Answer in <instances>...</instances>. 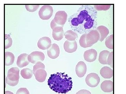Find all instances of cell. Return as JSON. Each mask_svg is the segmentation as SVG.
Listing matches in <instances>:
<instances>
[{
	"instance_id": "cell-16",
	"label": "cell",
	"mask_w": 126,
	"mask_h": 94,
	"mask_svg": "<svg viewBox=\"0 0 126 94\" xmlns=\"http://www.w3.org/2000/svg\"><path fill=\"white\" fill-rule=\"evenodd\" d=\"M28 54L23 53L18 57L16 64L19 67H25L29 64L30 62L28 60Z\"/></svg>"
},
{
	"instance_id": "cell-28",
	"label": "cell",
	"mask_w": 126,
	"mask_h": 94,
	"mask_svg": "<svg viewBox=\"0 0 126 94\" xmlns=\"http://www.w3.org/2000/svg\"><path fill=\"white\" fill-rule=\"evenodd\" d=\"M25 6L27 11L33 12L38 10L39 5H25Z\"/></svg>"
},
{
	"instance_id": "cell-4",
	"label": "cell",
	"mask_w": 126,
	"mask_h": 94,
	"mask_svg": "<svg viewBox=\"0 0 126 94\" xmlns=\"http://www.w3.org/2000/svg\"><path fill=\"white\" fill-rule=\"evenodd\" d=\"M53 8L49 5H44L39 12L40 18L43 20H48L53 15Z\"/></svg>"
},
{
	"instance_id": "cell-2",
	"label": "cell",
	"mask_w": 126,
	"mask_h": 94,
	"mask_svg": "<svg viewBox=\"0 0 126 94\" xmlns=\"http://www.w3.org/2000/svg\"><path fill=\"white\" fill-rule=\"evenodd\" d=\"M72 78L65 73L57 72L52 74L48 80L50 88L59 94H65L73 87Z\"/></svg>"
},
{
	"instance_id": "cell-10",
	"label": "cell",
	"mask_w": 126,
	"mask_h": 94,
	"mask_svg": "<svg viewBox=\"0 0 126 94\" xmlns=\"http://www.w3.org/2000/svg\"><path fill=\"white\" fill-rule=\"evenodd\" d=\"M52 42L50 39L47 37H44L39 40L38 46L39 48L42 50L48 49L51 46Z\"/></svg>"
},
{
	"instance_id": "cell-33",
	"label": "cell",
	"mask_w": 126,
	"mask_h": 94,
	"mask_svg": "<svg viewBox=\"0 0 126 94\" xmlns=\"http://www.w3.org/2000/svg\"><path fill=\"white\" fill-rule=\"evenodd\" d=\"M57 26H60L59 25H58L56 24V23H55V21L54 20H52V22H51V24H50V27H51V28L53 29L55 27H57Z\"/></svg>"
},
{
	"instance_id": "cell-17",
	"label": "cell",
	"mask_w": 126,
	"mask_h": 94,
	"mask_svg": "<svg viewBox=\"0 0 126 94\" xmlns=\"http://www.w3.org/2000/svg\"><path fill=\"white\" fill-rule=\"evenodd\" d=\"M102 90L105 92H111L113 91V82L111 81H105L101 85Z\"/></svg>"
},
{
	"instance_id": "cell-29",
	"label": "cell",
	"mask_w": 126,
	"mask_h": 94,
	"mask_svg": "<svg viewBox=\"0 0 126 94\" xmlns=\"http://www.w3.org/2000/svg\"><path fill=\"white\" fill-rule=\"evenodd\" d=\"M108 65H110L111 67H113V52H111L109 55L107 59Z\"/></svg>"
},
{
	"instance_id": "cell-7",
	"label": "cell",
	"mask_w": 126,
	"mask_h": 94,
	"mask_svg": "<svg viewBox=\"0 0 126 94\" xmlns=\"http://www.w3.org/2000/svg\"><path fill=\"white\" fill-rule=\"evenodd\" d=\"M45 56L41 52L34 51L28 55V60L30 62L35 64L38 62L43 61L44 60Z\"/></svg>"
},
{
	"instance_id": "cell-15",
	"label": "cell",
	"mask_w": 126,
	"mask_h": 94,
	"mask_svg": "<svg viewBox=\"0 0 126 94\" xmlns=\"http://www.w3.org/2000/svg\"><path fill=\"white\" fill-rule=\"evenodd\" d=\"M52 29V36L54 40L60 41L63 39L64 34L63 27L61 26H57Z\"/></svg>"
},
{
	"instance_id": "cell-30",
	"label": "cell",
	"mask_w": 126,
	"mask_h": 94,
	"mask_svg": "<svg viewBox=\"0 0 126 94\" xmlns=\"http://www.w3.org/2000/svg\"><path fill=\"white\" fill-rule=\"evenodd\" d=\"M18 82H19V80L16 81H12L9 80L7 78V77L6 78V83L10 86H16V85L18 84Z\"/></svg>"
},
{
	"instance_id": "cell-8",
	"label": "cell",
	"mask_w": 126,
	"mask_h": 94,
	"mask_svg": "<svg viewBox=\"0 0 126 94\" xmlns=\"http://www.w3.org/2000/svg\"><path fill=\"white\" fill-rule=\"evenodd\" d=\"M67 14L64 11H58L55 14L54 20L56 24L63 27L67 20Z\"/></svg>"
},
{
	"instance_id": "cell-22",
	"label": "cell",
	"mask_w": 126,
	"mask_h": 94,
	"mask_svg": "<svg viewBox=\"0 0 126 94\" xmlns=\"http://www.w3.org/2000/svg\"><path fill=\"white\" fill-rule=\"evenodd\" d=\"M64 35L65 38L69 41H75L78 37L77 33L72 30H69L65 32Z\"/></svg>"
},
{
	"instance_id": "cell-3",
	"label": "cell",
	"mask_w": 126,
	"mask_h": 94,
	"mask_svg": "<svg viewBox=\"0 0 126 94\" xmlns=\"http://www.w3.org/2000/svg\"><path fill=\"white\" fill-rule=\"evenodd\" d=\"M45 66L41 62H36L34 66L33 74L34 75L36 80L39 82H43L45 81L47 73L44 70Z\"/></svg>"
},
{
	"instance_id": "cell-5",
	"label": "cell",
	"mask_w": 126,
	"mask_h": 94,
	"mask_svg": "<svg viewBox=\"0 0 126 94\" xmlns=\"http://www.w3.org/2000/svg\"><path fill=\"white\" fill-rule=\"evenodd\" d=\"M100 38V35L96 30H93L86 34V40L88 45L91 47L96 43Z\"/></svg>"
},
{
	"instance_id": "cell-1",
	"label": "cell",
	"mask_w": 126,
	"mask_h": 94,
	"mask_svg": "<svg viewBox=\"0 0 126 94\" xmlns=\"http://www.w3.org/2000/svg\"><path fill=\"white\" fill-rule=\"evenodd\" d=\"M72 29L80 34H86L94 30L97 25V12L89 5L81 6L69 19Z\"/></svg>"
},
{
	"instance_id": "cell-12",
	"label": "cell",
	"mask_w": 126,
	"mask_h": 94,
	"mask_svg": "<svg viewBox=\"0 0 126 94\" xmlns=\"http://www.w3.org/2000/svg\"><path fill=\"white\" fill-rule=\"evenodd\" d=\"M87 67L86 64L83 61H79L76 67V74L80 78L83 77L87 72Z\"/></svg>"
},
{
	"instance_id": "cell-11",
	"label": "cell",
	"mask_w": 126,
	"mask_h": 94,
	"mask_svg": "<svg viewBox=\"0 0 126 94\" xmlns=\"http://www.w3.org/2000/svg\"><path fill=\"white\" fill-rule=\"evenodd\" d=\"M97 54V52L95 49H89L84 52V57L85 60L88 62H93L96 59Z\"/></svg>"
},
{
	"instance_id": "cell-14",
	"label": "cell",
	"mask_w": 126,
	"mask_h": 94,
	"mask_svg": "<svg viewBox=\"0 0 126 94\" xmlns=\"http://www.w3.org/2000/svg\"><path fill=\"white\" fill-rule=\"evenodd\" d=\"M78 45L76 41H70L66 40L64 44V50L69 53H72L77 51Z\"/></svg>"
},
{
	"instance_id": "cell-26",
	"label": "cell",
	"mask_w": 126,
	"mask_h": 94,
	"mask_svg": "<svg viewBox=\"0 0 126 94\" xmlns=\"http://www.w3.org/2000/svg\"><path fill=\"white\" fill-rule=\"evenodd\" d=\"M12 44V40L10 36L9 35H5V48L7 49L11 47Z\"/></svg>"
},
{
	"instance_id": "cell-32",
	"label": "cell",
	"mask_w": 126,
	"mask_h": 94,
	"mask_svg": "<svg viewBox=\"0 0 126 94\" xmlns=\"http://www.w3.org/2000/svg\"><path fill=\"white\" fill-rule=\"evenodd\" d=\"M76 94H91V93L87 90H81L77 92Z\"/></svg>"
},
{
	"instance_id": "cell-13",
	"label": "cell",
	"mask_w": 126,
	"mask_h": 94,
	"mask_svg": "<svg viewBox=\"0 0 126 94\" xmlns=\"http://www.w3.org/2000/svg\"><path fill=\"white\" fill-rule=\"evenodd\" d=\"M19 70L17 67H12L8 71L7 78L12 81H16L19 79Z\"/></svg>"
},
{
	"instance_id": "cell-27",
	"label": "cell",
	"mask_w": 126,
	"mask_h": 94,
	"mask_svg": "<svg viewBox=\"0 0 126 94\" xmlns=\"http://www.w3.org/2000/svg\"><path fill=\"white\" fill-rule=\"evenodd\" d=\"M111 5H95L94 8L96 11H107L110 9Z\"/></svg>"
},
{
	"instance_id": "cell-19",
	"label": "cell",
	"mask_w": 126,
	"mask_h": 94,
	"mask_svg": "<svg viewBox=\"0 0 126 94\" xmlns=\"http://www.w3.org/2000/svg\"><path fill=\"white\" fill-rule=\"evenodd\" d=\"M100 74L103 78L109 79L113 76V71L108 67H104L100 70Z\"/></svg>"
},
{
	"instance_id": "cell-9",
	"label": "cell",
	"mask_w": 126,
	"mask_h": 94,
	"mask_svg": "<svg viewBox=\"0 0 126 94\" xmlns=\"http://www.w3.org/2000/svg\"><path fill=\"white\" fill-rule=\"evenodd\" d=\"M60 52L58 45L55 43L52 44L47 50V54L52 59H55L59 57Z\"/></svg>"
},
{
	"instance_id": "cell-20",
	"label": "cell",
	"mask_w": 126,
	"mask_h": 94,
	"mask_svg": "<svg viewBox=\"0 0 126 94\" xmlns=\"http://www.w3.org/2000/svg\"><path fill=\"white\" fill-rule=\"evenodd\" d=\"M15 60L14 54L10 52H6L5 53V65L6 66L12 65Z\"/></svg>"
},
{
	"instance_id": "cell-25",
	"label": "cell",
	"mask_w": 126,
	"mask_h": 94,
	"mask_svg": "<svg viewBox=\"0 0 126 94\" xmlns=\"http://www.w3.org/2000/svg\"><path fill=\"white\" fill-rule=\"evenodd\" d=\"M86 34H84L81 36L79 39V43L80 46L83 48L88 47H91L90 45H88L87 42L86 40Z\"/></svg>"
},
{
	"instance_id": "cell-23",
	"label": "cell",
	"mask_w": 126,
	"mask_h": 94,
	"mask_svg": "<svg viewBox=\"0 0 126 94\" xmlns=\"http://www.w3.org/2000/svg\"><path fill=\"white\" fill-rule=\"evenodd\" d=\"M21 76L25 79H30L33 76V71L29 68H25L21 71Z\"/></svg>"
},
{
	"instance_id": "cell-6",
	"label": "cell",
	"mask_w": 126,
	"mask_h": 94,
	"mask_svg": "<svg viewBox=\"0 0 126 94\" xmlns=\"http://www.w3.org/2000/svg\"><path fill=\"white\" fill-rule=\"evenodd\" d=\"M100 79L99 76L94 73L89 74L86 77V84L90 87H96L99 84Z\"/></svg>"
},
{
	"instance_id": "cell-18",
	"label": "cell",
	"mask_w": 126,
	"mask_h": 94,
	"mask_svg": "<svg viewBox=\"0 0 126 94\" xmlns=\"http://www.w3.org/2000/svg\"><path fill=\"white\" fill-rule=\"evenodd\" d=\"M95 30H97L99 34L100 38L99 40L100 42H102L109 33L108 29L103 25L99 26Z\"/></svg>"
},
{
	"instance_id": "cell-24",
	"label": "cell",
	"mask_w": 126,
	"mask_h": 94,
	"mask_svg": "<svg viewBox=\"0 0 126 94\" xmlns=\"http://www.w3.org/2000/svg\"><path fill=\"white\" fill-rule=\"evenodd\" d=\"M105 44L106 47L110 49H113V35H110L106 38Z\"/></svg>"
},
{
	"instance_id": "cell-31",
	"label": "cell",
	"mask_w": 126,
	"mask_h": 94,
	"mask_svg": "<svg viewBox=\"0 0 126 94\" xmlns=\"http://www.w3.org/2000/svg\"><path fill=\"white\" fill-rule=\"evenodd\" d=\"M16 94H30V93L26 88H20L18 90Z\"/></svg>"
},
{
	"instance_id": "cell-34",
	"label": "cell",
	"mask_w": 126,
	"mask_h": 94,
	"mask_svg": "<svg viewBox=\"0 0 126 94\" xmlns=\"http://www.w3.org/2000/svg\"><path fill=\"white\" fill-rule=\"evenodd\" d=\"M5 94H14L11 91H6L5 92Z\"/></svg>"
},
{
	"instance_id": "cell-21",
	"label": "cell",
	"mask_w": 126,
	"mask_h": 94,
	"mask_svg": "<svg viewBox=\"0 0 126 94\" xmlns=\"http://www.w3.org/2000/svg\"><path fill=\"white\" fill-rule=\"evenodd\" d=\"M110 53V52L107 50L102 51L100 53L98 60L101 64L108 65V58Z\"/></svg>"
}]
</instances>
